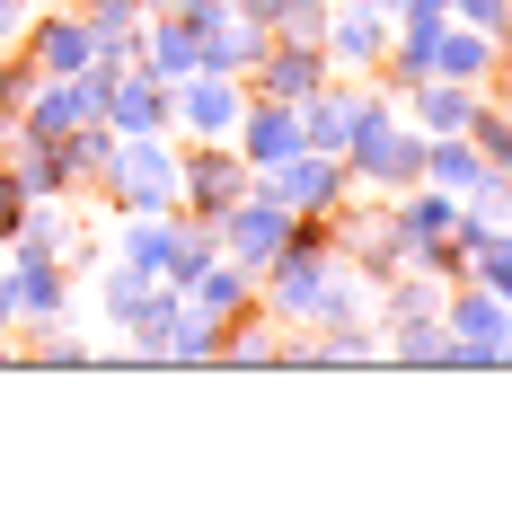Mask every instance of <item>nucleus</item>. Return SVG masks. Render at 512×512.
<instances>
[{
    "label": "nucleus",
    "instance_id": "3",
    "mask_svg": "<svg viewBox=\"0 0 512 512\" xmlns=\"http://www.w3.org/2000/svg\"><path fill=\"white\" fill-rule=\"evenodd\" d=\"M239 115H248V80H230V71H186V80H168V133H177V142H230Z\"/></svg>",
    "mask_w": 512,
    "mask_h": 512
},
{
    "label": "nucleus",
    "instance_id": "23",
    "mask_svg": "<svg viewBox=\"0 0 512 512\" xmlns=\"http://www.w3.org/2000/svg\"><path fill=\"white\" fill-rule=\"evenodd\" d=\"M265 36H301V45H318V27H327V0H256L248 9Z\"/></svg>",
    "mask_w": 512,
    "mask_h": 512
},
{
    "label": "nucleus",
    "instance_id": "25",
    "mask_svg": "<svg viewBox=\"0 0 512 512\" xmlns=\"http://www.w3.org/2000/svg\"><path fill=\"white\" fill-rule=\"evenodd\" d=\"M468 142H477V151H486V168H495V177H512V106H477V124H468Z\"/></svg>",
    "mask_w": 512,
    "mask_h": 512
},
{
    "label": "nucleus",
    "instance_id": "22",
    "mask_svg": "<svg viewBox=\"0 0 512 512\" xmlns=\"http://www.w3.org/2000/svg\"><path fill=\"white\" fill-rule=\"evenodd\" d=\"M115 142H124V133H115L106 115H89L80 133H62V168H71V186H80V195H98V177H106V159H115Z\"/></svg>",
    "mask_w": 512,
    "mask_h": 512
},
{
    "label": "nucleus",
    "instance_id": "18",
    "mask_svg": "<svg viewBox=\"0 0 512 512\" xmlns=\"http://www.w3.org/2000/svg\"><path fill=\"white\" fill-rule=\"evenodd\" d=\"M274 354H283V327H274L265 309H239V318L221 327V354H212V371H274Z\"/></svg>",
    "mask_w": 512,
    "mask_h": 512
},
{
    "label": "nucleus",
    "instance_id": "11",
    "mask_svg": "<svg viewBox=\"0 0 512 512\" xmlns=\"http://www.w3.org/2000/svg\"><path fill=\"white\" fill-rule=\"evenodd\" d=\"M398 106H407V124H415V133H468V124H477V106H486V89H468V80H442V71H424V80H415Z\"/></svg>",
    "mask_w": 512,
    "mask_h": 512
},
{
    "label": "nucleus",
    "instance_id": "7",
    "mask_svg": "<svg viewBox=\"0 0 512 512\" xmlns=\"http://www.w3.org/2000/svg\"><path fill=\"white\" fill-rule=\"evenodd\" d=\"M18 53L45 71V80H62V71H89L98 62V36H89V9H62V0H36L27 9V27H18Z\"/></svg>",
    "mask_w": 512,
    "mask_h": 512
},
{
    "label": "nucleus",
    "instance_id": "14",
    "mask_svg": "<svg viewBox=\"0 0 512 512\" xmlns=\"http://www.w3.org/2000/svg\"><path fill=\"white\" fill-rule=\"evenodd\" d=\"M486 177H495V168H486V151H477L468 133H424V186H442V195L468 204Z\"/></svg>",
    "mask_w": 512,
    "mask_h": 512
},
{
    "label": "nucleus",
    "instance_id": "19",
    "mask_svg": "<svg viewBox=\"0 0 512 512\" xmlns=\"http://www.w3.org/2000/svg\"><path fill=\"white\" fill-rule=\"evenodd\" d=\"M433 71H442V80H468V89H486V80H495V36L451 18V27H442V45H433Z\"/></svg>",
    "mask_w": 512,
    "mask_h": 512
},
{
    "label": "nucleus",
    "instance_id": "5",
    "mask_svg": "<svg viewBox=\"0 0 512 512\" xmlns=\"http://www.w3.org/2000/svg\"><path fill=\"white\" fill-rule=\"evenodd\" d=\"M256 186V168L230 142H177V212H204V221H221V212L239 204Z\"/></svg>",
    "mask_w": 512,
    "mask_h": 512
},
{
    "label": "nucleus",
    "instance_id": "32",
    "mask_svg": "<svg viewBox=\"0 0 512 512\" xmlns=\"http://www.w3.org/2000/svg\"><path fill=\"white\" fill-rule=\"evenodd\" d=\"M327 9H398V0H327Z\"/></svg>",
    "mask_w": 512,
    "mask_h": 512
},
{
    "label": "nucleus",
    "instance_id": "17",
    "mask_svg": "<svg viewBox=\"0 0 512 512\" xmlns=\"http://www.w3.org/2000/svg\"><path fill=\"white\" fill-rule=\"evenodd\" d=\"M159 354H168V371H212V354H221V318L195 301H177V318L159 327Z\"/></svg>",
    "mask_w": 512,
    "mask_h": 512
},
{
    "label": "nucleus",
    "instance_id": "33",
    "mask_svg": "<svg viewBox=\"0 0 512 512\" xmlns=\"http://www.w3.org/2000/svg\"><path fill=\"white\" fill-rule=\"evenodd\" d=\"M142 9H177V0H142Z\"/></svg>",
    "mask_w": 512,
    "mask_h": 512
},
{
    "label": "nucleus",
    "instance_id": "26",
    "mask_svg": "<svg viewBox=\"0 0 512 512\" xmlns=\"http://www.w3.org/2000/svg\"><path fill=\"white\" fill-rule=\"evenodd\" d=\"M27 212H36V195H27V186H18V168L0 159V239H18V230H27Z\"/></svg>",
    "mask_w": 512,
    "mask_h": 512
},
{
    "label": "nucleus",
    "instance_id": "28",
    "mask_svg": "<svg viewBox=\"0 0 512 512\" xmlns=\"http://www.w3.org/2000/svg\"><path fill=\"white\" fill-rule=\"evenodd\" d=\"M36 362H71V371H89V362H98V345H80V336H45V345H36Z\"/></svg>",
    "mask_w": 512,
    "mask_h": 512
},
{
    "label": "nucleus",
    "instance_id": "15",
    "mask_svg": "<svg viewBox=\"0 0 512 512\" xmlns=\"http://www.w3.org/2000/svg\"><path fill=\"white\" fill-rule=\"evenodd\" d=\"M142 62H151L159 80H186V71L204 62V36H195L177 9H151V18H142Z\"/></svg>",
    "mask_w": 512,
    "mask_h": 512
},
{
    "label": "nucleus",
    "instance_id": "8",
    "mask_svg": "<svg viewBox=\"0 0 512 512\" xmlns=\"http://www.w3.org/2000/svg\"><path fill=\"white\" fill-rule=\"evenodd\" d=\"M336 71H327V45H301V36H265V53H256L248 71V98H283L301 106L309 89H327Z\"/></svg>",
    "mask_w": 512,
    "mask_h": 512
},
{
    "label": "nucleus",
    "instance_id": "6",
    "mask_svg": "<svg viewBox=\"0 0 512 512\" xmlns=\"http://www.w3.org/2000/svg\"><path fill=\"white\" fill-rule=\"evenodd\" d=\"M292 230H301V212H283L265 186H248L239 204L221 212V256H230V265H248V274H265L274 256L292 248Z\"/></svg>",
    "mask_w": 512,
    "mask_h": 512
},
{
    "label": "nucleus",
    "instance_id": "13",
    "mask_svg": "<svg viewBox=\"0 0 512 512\" xmlns=\"http://www.w3.org/2000/svg\"><path fill=\"white\" fill-rule=\"evenodd\" d=\"M195 36H204V62H195V71H230V80H248L256 53H265V27H256L248 9H212Z\"/></svg>",
    "mask_w": 512,
    "mask_h": 512
},
{
    "label": "nucleus",
    "instance_id": "27",
    "mask_svg": "<svg viewBox=\"0 0 512 512\" xmlns=\"http://www.w3.org/2000/svg\"><path fill=\"white\" fill-rule=\"evenodd\" d=\"M451 18H460V27H486L495 45L512 36V0H451Z\"/></svg>",
    "mask_w": 512,
    "mask_h": 512
},
{
    "label": "nucleus",
    "instance_id": "4",
    "mask_svg": "<svg viewBox=\"0 0 512 512\" xmlns=\"http://www.w3.org/2000/svg\"><path fill=\"white\" fill-rule=\"evenodd\" d=\"M256 186H265L283 212H301V221H309V212L354 204V168H345L336 151H309V142H301V151H283L274 168H256Z\"/></svg>",
    "mask_w": 512,
    "mask_h": 512
},
{
    "label": "nucleus",
    "instance_id": "16",
    "mask_svg": "<svg viewBox=\"0 0 512 512\" xmlns=\"http://www.w3.org/2000/svg\"><path fill=\"white\" fill-rule=\"evenodd\" d=\"M168 239H177V212H115V265H133V274H159L168 265Z\"/></svg>",
    "mask_w": 512,
    "mask_h": 512
},
{
    "label": "nucleus",
    "instance_id": "34",
    "mask_svg": "<svg viewBox=\"0 0 512 512\" xmlns=\"http://www.w3.org/2000/svg\"><path fill=\"white\" fill-rule=\"evenodd\" d=\"M221 9H256V0H221Z\"/></svg>",
    "mask_w": 512,
    "mask_h": 512
},
{
    "label": "nucleus",
    "instance_id": "2",
    "mask_svg": "<svg viewBox=\"0 0 512 512\" xmlns=\"http://www.w3.org/2000/svg\"><path fill=\"white\" fill-rule=\"evenodd\" d=\"M98 195L115 212H177V133H124Z\"/></svg>",
    "mask_w": 512,
    "mask_h": 512
},
{
    "label": "nucleus",
    "instance_id": "24",
    "mask_svg": "<svg viewBox=\"0 0 512 512\" xmlns=\"http://www.w3.org/2000/svg\"><path fill=\"white\" fill-rule=\"evenodd\" d=\"M36 80H45V71H36L27 53H18V45H0V142L18 133V106L36 98Z\"/></svg>",
    "mask_w": 512,
    "mask_h": 512
},
{
    "label": "nucleus",
    "instance_id": "20",
    "mask_svg": "<svg viewBox=\"0 0 512 512\" xmlns=\"http://www.w3.org/2000/svg\"><path fill=\"white\" fill-rule=\"evenodd\" d=\"M186 301H195V309H212V318L230 327L239 309H256V274H248V265H230V256H212L204 274L186 283Z\"/></svg>",
    "mask_w": 512,
    "mask_h": 512
},
{
    "label": "nucleus",
    "instance_id": "29",
    "mask_svg": "<svg viewBox=\"0 0 512 512\" xmlns=\"http://www.w3.org/2000/svg\"><path fill=\"white\" fill-rule=\"evenodd\" d=\"M486 98H495V106H512V36L495 45V80H486Z\"/></svg>",
    "mask_w": 512,
    "mask_h": 512
},
{
    "label": "nucleus",
    "instance_id": "36",
    "mask_svg": "<svg viewBox=\"0 0 512 512\" xmlns=\"http://www.w3.org/2000/svg\"><path fill=\"white\" fill-rule=\"evenodd\" d=\"M504 309H512V283H504Z\"/></svg>",
    "mask_w": 512,
    "mask_h": 512
},
{
    "label": "nucleus",
    "instance_id": "35",
    "mask_svg": "<svg viewBox=\"0 0 512 512\" xmlns=\"http://www.w3.org/2000/svg\"><path fill=\"white\" fill-rule=\"evenodd\" d=\"M504 371H512V336H504Z\"/></svg>",
    "mask_w": 512,
    "mask_h": 512
},
{
    "label": "nucleus",
    "instance_id": "10",
    "mask_svg": "<svg viewBox=\"0 0 512 512\" xmlns=\"http://www.w3.org/2000/svg\"><path fill=\"white\" fill-rule=\"evenodd\" d=\"M98 115L115 124V133H168V80H159L151 62H124V71L106 80Z\"/></svg>",
    "mask_w": 512,
    "mask_h": 512
},
{
    "label": "nucleus",
    "instance_id": "1",
    "mask_svg": "<svg viewBox=\"0 0 512 512\" xmlns=\"http://www.w3.org/2000/svg\"><path fill=\"white\" fill-rule=\"evenodd\" d=\"M336 159L354 168V195H398V186L424 177V133L407 124V106L380 89V98L362 106V124L345 133V151H336Z\"/></svg>",
    "mask_w": 512,
    "mask_h": 512
},
{
    "label": "nucleus",
    "instance_id": "21",
    "mask_svg": "<svg viewBox=\"0 0 512 512\" xmlns=\"http://www.w3.org/2000/svg\"><path fill=\"white\" fill-rule=\"evenodd\" d=\"M212 256H221V221H204V212H177V239H168V265H159V283H195Z\"/></svg>",
    "mask_w": 512,
    "mask_h": 512
},
{
    "label": "nucleus",
    "instance_id": "12",
    "mask_svg": "<svg viewBox=\"0 0 512 512\" xmlns=\"http://www.w3.org/2000/svg\"><path fill=\"white\" fill-rule=\"evenodd\" d=\"M230 151L248 159V168H274L283 151H301V106H283V98H248L239 133H230Z\"/></svg>",
    "mask_w": 512,
    "mask_h": 512
},
{
    "label": "nucleus",
    "instance_id": "31",
    "mask_svg": "<svg viewBox=\"0 0 512 512\" xmlns=\"http://www.w3.org/2000/svg\"><path fill=\"white\" fill-rule=\"evenodd\" d=\"M0 336H18V292H9V274H0Z\"/></svg>",
    "mask_w": 512,
    "mask_h": 512
},
{
    "label": "nucleus",
    "instance_id": "30",
    "mask_svg": "<svg viewBox=\"0 0 512 512\" xmlns=\"http://www.w3.org/2000/svg\"><path fill=\"white\" fill-rule=\"evenodd\" d=\"M27 9H36V0H0V45H18V27H27Z\"/></svg>",
    "mask_w": 512,
    "mask_h": 512
},
{
    "label": "nucleus",
    "instance_id": "9",
    "mask_svg": "<svg viewBox=\"0 0 512 512\" xmlns=\"http://www.w3.org/2000/svg\"><path fill=\"white\" fill-rule=\"evenodd\" d=\"M318 45H327V71L371 80V71H380V53H389V9H327Z\"/></svg>",
    "mask_w": 512,
    "mask_h": 512
}]
</instances>
